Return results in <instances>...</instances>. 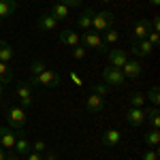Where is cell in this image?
<instances>
[{
	"label": "cell",
	"instance_id": "obj_1",
	"mask_svg": "<svg viewBox=\"0 0 160 160\" xmlns=\"http://www.w3.org/2000/svg\"><path fill=\"white\" fill-rule=\"evenodd\" d=\"M30 88L34 86H45V88H58L62 83V77L56 71H49V68H45L41 75H30V79L26 81Z\"/></svg>",
	"mask_w": 160,
	"mask_h": 160
},
{
	"label": "cell",
	"instance_id": "obj_2",
	"mask_svg": "<svg viewBox=\"0 0 160 160\" xmlns=\"http://www.w3.org/2000/svg\"><path fill=\"white\" fill-rule=\"evenodd\" d=\"M7 122H9V128L22 132L26 128V109L24 107H9L7 109Z\"/></svg>",
	"mask_w": 160,
	"mask_h": 160
},
{
	"label": "cell",
	"instance_id": "obj_3",
	"mask_svg": "<svg viewBox=\"0 0 160 160\" xmlns=\"http://www.w3.org/2000/svg\"><path fill=\"white\" fill-rule=\"evenodd\" d=\"M113 22H115V17H113L111 11H100V13H94V15H92L90 28H94L96 32H105V30L113 28Z\"/></svg>",
	"mask_w": 160,
	"mask_h": 160
},
{
	"label": "cell",
	"instance_id": "obj_4",
	"mask_svg": "<svg viewBox=\"0 0 160 160\" xmlns=\"http://www.w3.org/2000/svg\"><path fill=\"white\" fill-rule=\"evenodd\" d=\"M102 79H105L107 86H122L124 81H126L124 73L120 68H115V66H107V68L102 71Z\"/></svg>",
	"mask_w": 160,
	"mask_h": 160
},
{
	"label": "cell",
	"instance_id": "obj_5",
	"mask_svg": "<svg viewBox=\"0 0 160 160\" xmlns=\"http://www.w3.org/2000/svg\"><path fill=\"white\" fill-rule=\"evenodd\" d=\"M83 45L86 47H92V49L100 51V53H107L109 47L102 43V38L98 37V32H86V37H83Z\"/></svg>",
	"mask_w": 160,
	"mask_h": 160
},
{
	"label": "cell",
	"instance_id": "obj_6",
	"mask_svg": "<svg viewBox=\"0 0 160 160\" xmlns=\"http://www.w3.org/2000/svg\"><path fill=\"white\" fill-rule=\"evenodd\" d=\"M15 94H17V98L22 100V107H30L32 105V88L28 86L26 81H19L17 88H15Z\"/></svg>",
	"mask_w": 160,
	"mask_h": 160
},
{
	"label": "cell",
	"instance_id": "obj_7",
	"mask_svg": "<svg viewBox=\"0 0 160 160\" xmlns=\"http://www.w3.org/2000/svg\"><path fill=\"white\" fill-rule=\"evenodd\" d=\"M149 32H152V24L148 19H139L135 28L130 30V37H132V41H141V38H148Z\"/></svg>",
	"mask_w": 160,
	"mask_h": 160
},
{
	"label": "cell",
	"instance_id": "obj_8",
	"mask_svg": "<svg viewBox=\"0 0 160 160\" xmlns=\"http://www.w3.org/2000/svg\"><path fill=\"white\" fill-rule=\"evenodd\" d=\"M17 135H19V132H11V128H7V126H0V148L13 149L15 141H17Z\"/></svg>",
	"mask_w": 160,
	"mask_h": 160
},
{
	"label": "cell",
	"instance_id": "obj_9",
	"mask_svg": "<svg viewBox=\"0 0 160 160\" xmlns=\"http://www.w3.org/2000/svg\"><path fill=\"white\" fill-rule=\"evenodd\" d=\"M120 71L124 73V77H126V79H135V77H139V75H141L143 66H141V62H139V60H126V64H124Z\"/></svg>",
	"mask_w": 160,
	"mask_h": 160
},
{
	"label": "cell",
	"instance_id": "obj_10",
	"mask_svg": "<svg viewBox=\"0 0 160 160\" xmlns=\"http://www.w3.org/2000/svg\"><path fill=\"white\" fill-rule=\"evenodd\" d=\"M130 51H132L135 56H149V53L154 51V47H152V43H149L148 38H141V41H132Z\"/></svg>",
	"mask_w": 160,
	"mask_h": 160
},
{
	"label": "cell",
	"instance_id": "obj_11",
	"mask_svg": "<svg viewBox=\"0 0 160 160\" xmlns=\"http://www.w3.org/2000/svg\"><path fill=\"white\" fill-rule=\"evenodd\" d=\"M107 56H109L111 66H115V68H122L124 64H126V60H128V53L124 49H109Z\"/></svg>",
	"mask_w": 160,
	"mask_h": 160
},
{
	"label": "cell",
	"instance_id": "obj_12",
	"mask_svg": "<svg viewBox=\"0 0 160 160\" xmlns=\"http://www.w3.org/2000/svg\"><path fill=\"white\" fill-rule=\"evenodd\" d=\"M86 107L90 113H100V111L105 109V98L98 96V94H90L86 98Z\"/></svg>",
	"mask_w": 160,
	"mask_h": 160
},
{
	"label": "cell",
	"instance_id": "obj_13",
	"mask_svg": "<svg viewBox=\"0 0 160 160\" xmlns=\"http://www.w3.org/2000/svg\"><path fill=\"white\" fill-rule=\"evenodd\" d=\"M126 122L130 126H141L145 122V109H137V107H130L128 109V115H126Z\"/></svg>",
	"mask_w": 160,
	"mask_h": 160
},
{
	"label": "cell",
	"instance_id": "obj_14",
	"mask_svg": "<svg viewBox=\"0 0 160 160\" xmlns=\"http://www.w3.org/2000/svg\"><path fill=\"white\" fill-rule=\"evenodd\" d=\"M56 26H58V19H56L51 13H43V15L38 17V30H41V32L56 30Z\"/></svg>",
	"mask_w": 160,
	"mask_h": 160
},
{
	"label": "cell",
	"instance_id": "obj_15",
	"mask_svg": "<svg viewBox=\"0 0 160 160\" xmlns=\"http://www.w3.org/2000/svg\"><path fill=\"white\" fill-rule=\"evenodd\" d=\"M13 149H15V154H17V156H26L28 152H32V145L28 143V139L24 137V132H19V135H17V141H15Z\"/></svg>",
	"mask_w": 160,
	"mask_h": 160
},
{
	"label": "cell",
	"instance_id": "obj_16",
	"mask_svg": "<svg viewBox=\"0 0 160 160\" xmlns=\"http://www.w3.org/2000/svg\"><path fill=\"white\" fill-rule=\"evenodd\" d=\"M60 43L68 45V47H77L79 45V34L75 30H62L60 32Z\"/></svg>",
	"mask_w": 160,
	"mask_h": 160
},
{
	"label": "cell",
	"instance_id": "obj_17",
	"mask_svg": "<svg viewBox=\"0 0 160 160\" xmlns=\"http://www.w3.org/2000/svg\"><path fill=\"white\" fill-rule=\"evenodd\" d=\"M120 141H122V132H120V130H107V132H102V143H105L107 148L120 145Z\"/></svg>",
	"mask_w": 160,
	"mask_h": 160
},
{
	"label": "cell",
	"instance_id": "obj_18",
	"mask_svg": "<svg viewBox=\"0 0 160 160\" xmlns=\"http://www.w3.org/2000/svg\"><path fill=\"white\" fill-rule=\"evenodd\" d=\"M17 9V2L15 0H0V19H7L11 17Z\"/></svg>",
	"mask_w": 160,
	"mask_h": 160
},
{
	"label": "cell",
	"instance_id": "obj_19",
	"mask_svg": "<svg viewBox=\"0 0 160 160\" xmlns=\"http://www.w3.org/2000/svg\"><path fill=\"white\" fill-rule=\"evenodd\" d=\"M13 56H15V51H13V47L7 43V41H0V62H11Z\"/></svg>",
	"mask_w": 160,
	"mask_h": 160
},
{
	"label": "cell",
	"instance_id": "obj_20",
	"mask_svg": "<svg viewBox=\"0 0 160 160\" xmlns=\"http://www.w3.org/2000/svg\"><path fill=\"white\" fill-rule=\"evenodd\" d=\"M92 15H94V11H92V9H86V11L79 15V19H77V26H79V30H90V24H92Z\"/></svg>",
	"mask_w": 160,
	"mask_h": 160
},
{
	"label": "cell",
	"instance_id": "obj_21",
	"mask_svg": "<svg viewBox=\"0 0 160 160\" xmlns=\"http://www.w3.org/2000/svg\"><path fill=\"white\" fill-rule=\"evenodd\" d=\"M68 11H71V9H68L64 2H56V4H53V9H51V15L60 22V19H66V17H68Z\"/></svg>",
	"mask_w": 160,
	"mask_h": 160
},
{
	"label": "cell",
	"instance_id": "obj_22",
	"mask_svg": "<svg viewBox=\"0 0 160 160\" xmlns=\"http://www.w3.org/2000/svg\"><path fill=\"white\" fill-rule=\"evenodd\" d=\"M143 109H145V107H143ZM145 120H149L152 126L158 130V126H160V111H158V107H154V109H145Z\"/></svg>",
	"mask_w": 160,
	"mask_h": 160
},
{
	"label": "cell",
	"instance_id": "obj_23",
	"mask_svg": "<svg viewBox=\"0 0 160 160\" xmlns=\"http://www.w3.org/2000/svg\"><path fill=\"white\" fill-rule=\"evenodd\" d=\"M143 139H145V143H148L149 148H156V145L160 143V132L156 130V128H152L149 132H145V137H143Z\"/></svg>",
	"mask_w": 160,
	"mask_h": 160
},
{
	"label": "cell",
	"instance_id": "obj_24",
	"mask_svg": "<svg viewBox=\"0 0 160 160\" xmlns=\"http://www.w3.org/2000/svg\"><path fill=\"white\" fill-rule=\"evenodd\" d=\"M9 81H13V73L4 62H0V83H9Z\"/></svg>",
	"mask_w": 160,
	"mask_h": 160
},
{
	"label": "cell",
	"instance_id": "obj_25",
	"mask_svg": "<svg viewBox=\"0 0 160 160\" xmlns=\"http://www.w3.org/2000/svg\"><path fill=\"white\" fill-rule=\"evenodd\" d=\"M130 107H137V109H143V107H145V96H143L141 92H135V94L130 96Z\"/></svg>",
	"mask_w": 160,
	"mask_h": 160
},
{
	"label": "cell",
	"instance_id": "obj_26",
	"mask_svg": "<svg viewBox=\"0 0 160 160\" xmlns=\"http://www.w3.org/2000/svg\"><path fill=\"white\" fill-rule=\"evenodd\" d=\"M145 100H149L154 107H158V105H160V92H158V86H154L152 90H149L148 96H145Z\"/></svg>",
	"mask_w": 160,
	"mask_h": 160
},
{
	"label": "cell",
	"instance_id": "obj_27",
	"mask_svg": "<svg viewBox=\"0 0 160 160\" xmlns=\"http://www.w3.org/2000/svg\"><path fill=\"white\" fill-rule=\"evenodd\" d=\"M118 38H120V34H118L113 28H109V30H105V41H102V43L109 47V45H113V43H118Z\"/></svg>",
	"mask_w": 160,
	"mask_h": 160
},
{
	"label": "cell",
	"instance_id": "obj_28",
	"mask_svg": "<svg viewBox=\"0 0 160 160\" xmlns=\"http://www.w3.org/2000/svg\"><path fill=\"white\" fill-rule=\"evenodd\" d=\"M92 94H98V96H107L109 94V86L107 83H92Z\"/></svg>",
	"mask_w": 160,
	"mask_h": 160
},
{
	"label": "cell",
	"instance_id": "obj_29",
	"mask_svg": "<svg viewBox=\"0 0 160 160\" xmlns=\"http://www.w3.org/2000/svg\"><path fill=\"white\" fill-rule=\"evenodd\" d=\"M45 68H47V66H45V62H43V60H34L32 64H30V73H32V75H41Z\"/></svg>",
	"mask_w": 160,
	"mask_h": 160
},
{
	"label": "cell",
	"instance_id": "obj_30",
	"mask_svg": "<svg viewBox=\"0 0 160 160\" xmlns=\"http://www.w3.org/2000/svg\"><path fill=\"white\" fill-rule=\"evenodd\" d=\"M86 53H88V47H81V45L73 47V58H75V60H83Z\"/></svg>",
	"mask_w": 160,
	"mask_h": 160
},
{
	"label": "cell",
	"instance_id": "obj_31",
	"mask_svg": "<svg viewBox=\"0 0 160 160\" xmlns=\"http://www.w3.org/2000/svg\"><path fill=\"white\" fill-rule=\"evenodd\" d=\"M47 149V145H45V141L43 139H37L34 143H32V152H38V154H43Z\"/></svg>",
	"mask_w": 160,
	"mask_h": 160
},
{
	"label": "cell",
	"instance_id": "obj_32",
	"mask_svg": "<svg viewBox=\"0 0 160 160\" xmlns=\"http://www.w3.org/2000/svg\"><path fill=\"white\" fill-rule=\"evenodd\" d=\"M141 160H158V152H156V149H148V152L141 156Z\"/></svg>",
	"mask_w": 160,
	"mask_h": 160
},
{
	"label": "cell",
	"instance_id": "obj_33",
	"mask_svg": "<svg viewBox=\"0 0 160 160\" xmlns=\"http://www.w3.org/2000/svg\"><path fill=\"white\" fill-rule=\"evenodd\" d=\"M148 41L152 43V47H156V45L160 43V37H158V32H154V30H152V32L148 34Z\"/></svg>",
	"mask_w": 160,
	"mask_h": 160
},
{
	"label": "cell",
	"instance_id": "obj_34",
	"mask_svg": "<svg viewBox=\"0 0 160 160\" xmlns=\"http://www.w3.org/2000/svg\"><path fill=\"white\" fill-rule=\"evenodd\" d=\"M62 2H64L68 9H79V4H81L83 0H62Z\"/></svg>",
	"mask_w": 160,
	"mask_h": 160
},
{
	"label": "cell",
	"instance_id": "obj_35",
	"mask_svg": "<svg viewBox=\"0 0 160 160\" xmlns=\"http://www.w3.org/2000/svg\"><path fill=\"white\" fill-rule=\"evenodd\" d=\"M26 160H43V156H41L38 152H28V154H26Z\"/></svg>",
	"mask_w": 160,
	"mask_h": 160
},
{
	"label": "cell",
	"instance_id": "obj_36",
	"mask_svg": "<svg viewBox=\"0 0 160 160\" xmlns=\"http://www.w3.org/2000/svg\"><path fill=\"white\" fill-rule=\"evenodd\" d=\"M149 24H152V30H154V32H158V28H160V19H158V17H154Z\"/></svg>",
	"mask_w": 160,
	"mask_h": 160
},
{
	"label": "cell",
	"instance_id": "obj_37",
	"mask_svg": "<svg viewBox=\"0 0 160 160\" xmlns=\"http://www.w3.org/2000/svg\"><path fill=\"white\" fill-rule=\"evenodd\" d=\"M71 79H73V83H75V86H81V83H83V81H81V77H79L77 73H71Z\"/></svg>",
	"mask_w": 160,
	"mask_h": 160
},
{
	"label": "cell",
	"instance_id": "obj_38",
	"mask_svg": "<svg viewBox=\"0 0 160 160\" xmlns=\"http://www.w3.org/2000/svg\"><path fill=\"white\" fill-rule=\"evenodd\" d=\"M4 160H17V154H7V158Z\"/></svg>",
	"mask_w": 160,
	"mask_h": 160
},
{
	"label": "cell",
	"instance_id": "obj_39",
	"mask_svg": "<svg viewBox=\"0 0 160 160\" xmlns=\"http://www.w3.org/2000/svg\"><path fill=\"white\" fill-rule=\"evenodd\" d=\"M7 158V152H4V148H0V160Z\"/></svg>",
	"mask_w": 160,
	"mask_h": 160
},
{
	"label": "cell",
	"instance_id": "obj_40",
	"mask_svg": "<svg viewBox=\"0 0 160 160\" xmlns=\"http://www.w3.org/2000/svg\"><path fill=\"white\" fill-rule=\"evenodd\" d=\"M149 2H152L154 7H158V4H160V0H149Z\"/></svg>",
	"mask_w": 160,
	"mask_h": 160
},
{
	"label": "cell",
	"instance_id": "obj_41",
	"mask_svg": "<svg viewBox=\"0 0 160 160\" xmlns=\"http://www.w3.org/2000/svg\"><path fill=\"white\" fill-rule=\"evenodd\" d=\"M4 94V83H0V96Z\"/></svg>",
	"mask_w": 160,
	"mask_h": 160
},
{
	"label": "cell",
	"instance_id": "obj_42",
	"mask_svg": "<svg viewBox=\"0 0 160 160\" xmlns=\"http://www.w3.org/2000/svg\"><path fill=\"white\" fill-rule=\"evenodd\" d=\"M100 2H111V0H100Z\"/></svg>",
	"mask_w": 160,
	"mask_h": 160
}]
</instances>
